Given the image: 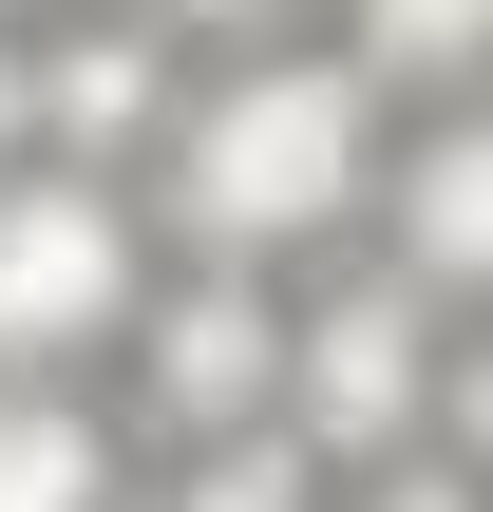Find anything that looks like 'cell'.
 Returning a JSON list of instances; mask_svg holds the SVG:
<instances>
[{
	"label": "cell",
	"mask_w": 493,
	"mask_h": 512,
	"mask_svg": "<svg viewBox=\"0 0 493 512\" xmlns=\"http://www.w3.org/2000/svg\"><path fill=\"white\" fill-rule=\"evenodd\" d=\"M380 76L342 57V38H247V57H209L190 76V114H171V152L133 171L152 190V228L190 247V266H323L361 209H380Z\"/></svg>",
	"instance_id": "obj_1"
},
{
	"label": "cell",
	"mask_w": 493,
	"mask_h": 512,
	"mask_svg": "<svg viewBox=\"0 0 493 512\" xmlns=\"http://www.w3.org/2000/svg\"><path fill=\"white\" fill-rule=\"evenodd\" d=\"M456 323H475V304H437L399 247H323L304 304H285V437H304L323 475L418 456L437 399H456Z\"/></svg>",
	"instance_id": "obj_2"
},
{
	"label": "cell",
	"mask_w": 493,
	"mask_h": 512,
	"mask_svg": "<svg viewBox=\"0 0 493 512\" xmlns=\"http://www.w3.org/2000/svg\"><path fill=\"white\" fill-rule=\"evenodd\" d=\"M152 266H171V228H152L133 171L19 152V171H0V380H114Z\"/></svg>",
	"instance_id": "obj_3"
},
{
	"label": "cell",
	"mask_w": 493,
	"mask_h": 512,
	"mask_svg": "<svg viewBox=\"0 0 493 512\" xmlns=\"http://www.w3.org/2000/svg\"><path fill=\"white\" fill-rule=\"evenodd\" d=\"M285 266H152V304H133V342H114V399H133V437L152 456H209V437H285Z\"/></svg>",
	"instance_id": "obj_4"
},
{
	"label": "cell",
	"mask_w": 493,
	"mask_h": 512,
	"mask_svg": "<svg viewBox=\"0 0 493 512\" xmlns=\"http://www.w3.org/2000/svg\"><path fill=\"white\" fill-rule=\"evenodd\" d=\"M190 38L152 19V0H57L38 19V152H76V171H152L171 152V114H190Z\"/></svg>",
	"instance_id": "obj_5"
},
{
	"label": "cell",
	"mask_w": 493,
	"mask_h": 512,
	"mask_svg": "<svg viewBox=\"0 0 493 512\" xmlns=\"http://www.w3.org/2000/svg\"><path fill=\"white\" fill-rule=\"evenodd\" d=\"M380 247L437 304H493V95H418V133L380 152Z\"/></svg>",
	"instance_id": "obj_6"
},
{
	"label": "cell",
	"mask_w": 493,
	"mask_h": 512,
	"mask_svg": "<svg viewBox=\"0 0 493 512\" xmlns=\"http://www.w3.org/2000/svg\"><path fill=\"white\" fill-rule=\"evenodd\" d=\"M133 399L95 380H0V512H133Z\"/></svg>",
	"instance_id": "obj_7"
},
{
	"label": "cell",
	"mask_w": 493,
	"mask_h": 512,
	"mask_svg": "<svg viewBox=\"0 0 493 512\" xmlns=\"http://www.w3.org/2000/svg\"><path fill=\"white\" fill-rule=\"evenodd\" d=\"M323 38L380 95H493V0H323Z\"/></svg>",
	"instance_id": "obj_8"
},
{
	"label": "cell",
	"mask_w": 493,
	"mask_h": 512,
	"mask_svg": "<svg viewBox=\"0 0 493 512\" xmlns=\"http://www.w3.org/2000/svg\"><path fill=\"white\" fill-rule=\"evenodd\" d=\"M133 512H342V475H323L304 437H209V456H171Z\"/></svg>",
	"instance_id": "obj_9"
},
{
	"label": "cell",
	"mask_w": 493,
	"mask_h": 512,
	"mask_svg": "<svg viewBox=\"0 0 493 512\" xmlns=\"http://www.w3.org/2000/svg\"><path fill=\"white\" fill-rule=\"evenodd\" d=\"M342 512H493V475L456 437H418V456H380V475H342Z\"/></svg>",
	"instance_id": "obj_10"
},
{
	"label": "cell",
	"mask_w": 493,
	"mask_h": 512,
	"mask_svg": "<svg viewBox=\"0 0 493 512\" xmlns=\"http://www.w3.org/2000/svg\"><path fill=\"white\" fill-rule=\"evenodd\" d=\"M152 19H171V38H190V57H247V38H304V19H323V0H152Z\"/></svg>",
	"instance_id": "obj_11"
},
{
	"label": "cell",
	"mask_w": 493,
	"mask_h": 512,
	"mask_svg": "<svg viewBox=\"0 0 493 512\" xmlns=\"http://www.w3.org/2000/svg\"><path fill=\"white\" fill-rule=\"evenodd\" d=\"M437 437H456V456H475V475H493V304H475V323H456V399H437Z\"/></svg>",
	"instance_id": "obj_12"
},
{
	"label": "cell",
	"mask_w": 493,
	"mask_h": 512,
	"mask_svg": "<svg viewBox=\"0 0 493 512\" xmlns=\"http://www.w3.org/2000/svg\"><path fill=\"white\" fill-rule=\"evenodd\" d=\"M38 152V19H0V171Z\"/></svg>",
	"instance_id": "obj_13"
},
{
	"label": "cell",
	"mask_w": 493,
	"mask_h": 512,
	"mask_svg": "<svg viewBox=\"0 0 493 512\" xmlns=\"http://www.w3.org/2000/svg\"><path fill=\"white\" fill-rule=\"evenodd\" d=\"M0 19H57V0H0Z\"/></svg>",
	"instance_id": "obj_14"
}]
</instances>
